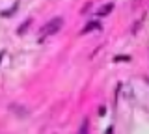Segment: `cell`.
I'll use <instances>...</instances> for the list:
<instances>
[{
    "instance_id": "1",
    "label": "cell",
    "mask_w": 149,
    "mask_h": 134,
    "mask_svg": "<svg viewBox=\"0 0 149 134\" xmlns=\"http://www.w3.org/2000/svg\"><path fill=\"white\" fill-rule=\"evenodd\" d=\"M62 22H63V19H60V17H56V19L49 21V22L43 26V28L39 30V37H49V35L56 34V32L62 28Z\"/></svg>"
},
{
    "instance_id": "3",
    "label": "cell",
    "mask_w": 149,
    "mask_h": 134,
    "mask_svg": "<svg viewBox=\"0 0 149 134\" xmlns=\"http://www.w3.org/2000/svg\"><path fill=\"white\" fill-rule=\"evenodd\" d=\"M112 8H114V6H112V4H106V6H102V8H101V10L97 11V13H99L101 17H102V15H108V13L112 11Z\"/></svg>"
},
{
    "instance_id": "4",
    "label": "cell",
    "mask_w": 149,
    "mask_h": 134,
    "mask_svg": "<svg viewBox=\"0 0 149 134\" xmlns=\"http://www.w3.org/2000/svg\"><path fill=\"white\" fill-rule=\"evenodd\" d=\"M15 11H17V4H15V6H11V10H8V11H2L0 15H2V17H9L11 13H15Z\"/></svg>"
},
{
    "instance_id": "7",
    "label": "cell",
    "mask_w": 149,
    "mask_h": 134,
    "mask_svg": "<svg viewBox=\"0 0 149 134\" xmlns=\"http://www.w3.org/2000/svg\"><path fill=\"white\" fill-rule=\"evenodd\" d=\"M127 60H129L127 56H116V58H114V62H127Z\"/></svg>"
},
{
    "instance_id": "6",
    "label": "cell",
    "mask_w": 149,
    "mask_h": 134,
    "mask_svg": "<svg viewBox=\"0 0 149 134\" xmlns=\"http://www.w3.org/2000/svg\"><path fill=\"white\" fill-rule=\"evenodd\" d=\"M30 22H32V21H24V24H22V26H21V28H19V30H17V34H19V35H21V34H24V30L28 28V26H30Z\"/></svg>"
},
{
    "instance_id": "5",
    "label": "cell",
    "mask_w": 149,
    "mask_h": 134,
    "mask_svg": "<svg viewBox=\"0 0 149 134\" xmlns=\"http://www.w3.org/2000/svg\"><path fill=\"white\" fill-rule=\"evenodd\" d=\"M78 134H88V119L82 121V127H80V131H78Z\"/></svg>"
},
{
    "instance_id": "8",
    "label": "cell",
    "mask_w": 149,
    "mask_h": 134,
    "mask_svg": "<svg viewBox=\"0 0 149 134\" xmlns=\"http://www.w3.org/2000/svg\"><path fill=\"white\" fill-rule=\"evenodd\" d=\"M2 56H4V52H0V62H2Z\"/></svg>"
},
{
    "instance_id": "2",
    "label": "cell",
    "mask_w": 149,
    "mask_h": 134,
    "mask_svg": "<svg viewBox=\"0 0 149 134\" xmlns=\"http://www.w3.org/2000/svg\"><path fill=\"white\" fill-rule=\"evenodd\" d=\"M99 28H101L99 22H97V21H91L90 24H86V26L82 28V34H88V32H91V30H99Z\"/></svg>"
}]
</instances>
